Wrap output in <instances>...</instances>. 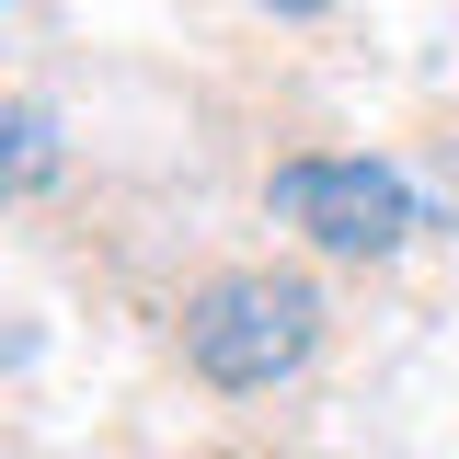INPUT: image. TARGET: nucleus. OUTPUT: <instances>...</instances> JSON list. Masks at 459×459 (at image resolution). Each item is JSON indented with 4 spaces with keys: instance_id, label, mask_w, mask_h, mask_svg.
I'll return each instance as SVG.
<instances>
[{
    "instance_id": "obj_1",
    "label": "nucleus",
    "mask_w": 459,
    "mask_h": 459,
    "mask_svg": "<svg viewBox=\"0 0 459 459\" xmlns=\"http://www.w3.org/2000/svg\"><path fill=\"white\" fill-rule=\"evenodd\" d=\"M322 344V299L310 276H276V264H241V276H207L184 299V368L219 379V391H276L310 368Z\"/></svg>"
},
{
    "instance_id": "obj_3",
    "label": "nucleus",
    "mask_w": 459,
    "mask_h": 459,
    "mask_svg": "<svg viewBox=\"0 0 459 459\" xmlns=\"http://www.w3.org/2000/svg\"><path fill=\"white\" fill-rule=\"evenodd\" d=\"M47 161H57V150H47V115L12 104V184H47Z\"/></svg>"
},
{
    "instance_id": "obj_4",
    "label": "nucleus",
    "mask_w": 459,
    "mask_h": 459,
    "mask_svg": "<svg viewBox=\"0 0 459 459\" xmlns=\"http://www.w3.org/2000/svg\"><path fill=\"white\" fill-rule=\"evenodd\" d=\"M276 12H299V23H310V12H333V0H276Z\"/></svg>"
},
{
    "instance_id": "obj_2",
    "label": "nucleus",
    "mask_w": 459,
    "mask_h": 459,
    "mask_svg": "<svg viewBox=\"0 0 459 459\" xmlns=\"http://www.w3.org/2000/svg\"><path fill=\"white\" fill-rule=\"evenodd\" d=\"M264 207H276L310 253H344V264H391L402 241H413V184L391 161H276L264 184Z\"/></svg>"
}]
</instances>
